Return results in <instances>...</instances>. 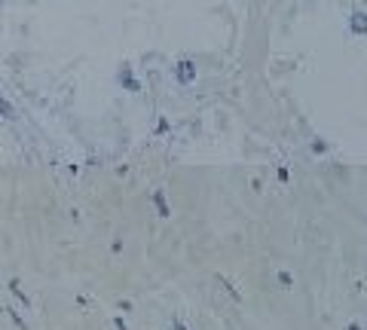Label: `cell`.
<instances>
[{"instance_id":"obj_1","label":"cell","mask_w":367,"mask_h":330,"mask_svg":"<svg viewBox=\"0 0 367 330\" xmlns=\"http://www.w3.org/2000/svg\"><path fill=\"white\" fill-rule=\"evenodd\" d=\"M193 77H196L193 61H181V64H178V79H181V83H193Z\"/></svg>"},{"instance_id":"obj_2","label":"cell","mask_w":367,"mask_h":330,"mask_svg":"<svg viewBox=\"0 0 367 330\" xmlns=\"http://www.w3.org/2000/svg\"><path fill=\"white\" fill-rule=\"evenodd\" d=\"M352 28H355V31H364V16H355V21H352Z\"/></svg>"},{"instance_id":"obj_3","label":"cell","mask_w":367,"mask_h":330,"mask_svg":"<svg viewBox=\"0 0 367 330\" xmlns=\"http://www.w3.org/2000/svg\"><path fill=\"white\" fill-rule=\"evenodd\" d=\"M175 330H184V327H181V321H178V324H175Z\"/></svg>"}]
</instances>
